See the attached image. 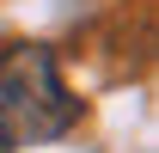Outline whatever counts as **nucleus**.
I'll list each match as a JSON object with an SVG mask.
<instances>
[{
	"instance_id": "obj_2",
	"label": "nucleus",
	"mask_w": 159,
	"mask_h": 153,
	"mask_svg": "<svg viewBox=\"0 0 159 153\" xmlns=\"http://www.w3.org/2000/svg\"><path fill=\"white\" fill-rule=\"evenodd\" d=\"M0 153H12V141H6V135H0Z\"/></svg>"
},
{
	"instance_id": "obj_1",
	"label": "nucleus",
	"mask_w": 159,
	"mask_h": 153,
	"mask_svg": "<svg viewBox=\"0 0 159 153\" xmlns=\"http://www.w3.org/2000/svg\"><path fill=\"white\" fill-rule=\"evenodd\" d=\"M80 98L61 86V67L43 43H0V135L55 141L74 129Z\"/></svg>"
}]
</instances>
